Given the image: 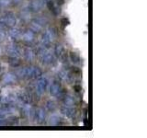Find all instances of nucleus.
<instances>
[{"label":"nucleus","mask_w":147,"mask_h":138,"mask_svg":"<svg viewBox=\"0 0 147 138\" xmlns=\"http://www.w3.org/2000/svg\"><path fill=\"white\" fill-rule=\"evenodd\" d=\"M45 2L42 0H32L29 5V10L30 12H38L43 7Z\"/></svg>","instance_id":"nucleus-7"},{"label":"nucleus","mask_w":147,"mask_h":138,"mask_svg":"<svg viewBox=\"0 0 147 138\" xmlns=\"http://www.w3.org/2000/svg\"><path fill=\"white\" fill-rule=\"evenodd\" d=\"M11 4V0H0V7H7Z\"/></svg>","instance_id":"nucleus-24"},{"label":"nucleus","mask_w":147,"mask_h":138,"mask_svg":"<svg viewBox=\"0 0 147 138\" xmlns=\"http://www.w3.org/2000/svg\"><path fill=\"white\" fill-rule=\"evenodd\" d=\"M7 26L6 25V23L4 22V20H2V18H0V30H6Z\"/></svg>","instance_id":"nucleus-25"},{"label":"nucleus","mask_w":147,"mask_h":138,"mask_svg":"<svg viewBox=\"0 0 147 138\" xmlns=\"http://www.w3.org/2000/svg\"><path fill=\"white\" fill-rule=\"evenodd\" d=\"M46 20L43 18H37L35 20H33L30 23V30L35 33V32H38L40 30H42L43 26L45 25Z\"/></svg>","instance_id":"nucleus-5"},{"label":"nucleus","mask_w":147,"mask_h":138,"mask_svg":"<svg viewBox=\"0 0 147 138\" xmlns=\"http://www.w3.org/2000/svg\"><path fill=\"white\" fill-rule=\"evenodd\" d=\"M5 124H6V122H5L3 120H0V126H1V125H5Z\"/></svg>","instance_id":"nucleus-27"},{"label":"nucleus","mask_w":147,"mask_h":138,"mask_svg":"<svg viewBox=\"0 0 147 138\" xmlns=\"http://www.w3.org/2000/svg\"><path fill=\"white\" fill-rule=\"evenodd\" d=\"M70 58H71V61L73 63H75V64H78L80 61V57H79V55L76 54V53H71L70 54Z\"/></svg>","instance_id":"nucleus-21"},{"label":"nucleus","mask_w":147,"mask_h":138,"mask_svg":"<svg viewBox=\"0 0 147 138\" xmlns=\"http://www.w3.org/2000/svg\"><path fill=\"white\" fill-rule=\"evenodd\" d=\"M9 64H10L12 66L17 67L18 64H20V59H18V57H10V61H9Z\"/></svg>","instance_id":"nucleus-22"},{"label":"nucleus","mask_w":147,"mask_h":138,"mask_svg":"<svg viewBox=\"0 0 147 138\" xmlns=\"http://www.w3.org/2000/svg\"><path fill=\"white\" fill-rule=\"evenodd\" d=\"M22 112H23V114H24L26 117L32 118V117H34L35 110H34V109L32 108L29 103H27V104H24V105L22 106Z\"/></svg>","instance_id":"nucleus-11"},{"label":"nucleus","mask_w":147,"mask_h":138,"mask_svg":"<svg viewBox=\"0 0 147 138\" xmlns=\"http://www.w3.org/2000/svg\"><path fill=\"white\" fill-rule=\"evenodd\" d=\"M60 121H61V119H60L59 116H57V115H53L49 120V124L52 126H56L60 123Z\"/></svg>","instance_id":"nucleus-19"},{"label":"nucleus","mask_w":147,"mask_h":138,"mask_svg":"<svg viewBox=\"0 0 147 138\" xmlns=\"http://www.w3.org/2000/svg\"><path fill=\"white\" fill-rule=\"evenodd\" d=\"M41 70L39 67L36 66H28L25 68L20 69L18 72L17 76L23 78H27V79H37L40 76H41Z\"/></svg>","instance_id":"nucleus-1"},{"label":"nucleus","mask_w":147,"mask_h":138,"mask_svg":"<svg viewBox=\"0 0 147 138\" xmlns=\"http://www.w3.org/2000/svg\"><path fill=\"white\" fill-rule=\"evenodd\" d=\"M5 37H6V32H5V30H0V43H2L5 40Z\"/></svg>","instance_id":"nucleus-26"},{"label":"nucleus","mask_w":147,"mask_h":138,"mask_svg":"<svg viewBox=\"0 0 147 138\" xmlns=\"http://www.w3.org/2000/svg\"><path fill=\"white\" fill-rule=\"evenodd\" d=\"M49 85V80L45 76H40L36 83V92L39 95H41L46 91Z\"/></svg>","instance_id":"nucleus-3"},{"label":"nucleus","mask_w":147,"mask_h":138,"mask_svg":"<svg viewBox=\"0 0 147 138\" xmlns=\"http://www.w3.org/2000/svg\"><path fill=\"white\" fill-rule=\"evenodd\" d=\"M17 77H18L17 74H15V73H7V74H6V75L4 76L3 82L5 83V84H7V85L13 84V83L17 80Z\"/></svg>","instance_id":"nucleus-12"},{"label":"nucleus","mask_w":147,"mask_h":138,"mask_svg":"<svg viewBox=\"0 0 147 138\" xmlns=\"http://www.w3.org/2000/svg\"><path fill=\"white\" fill-rule=\"evenodd\" d=\"M23 55H24V58L27 60V61L30 62V61H32V60L35 58V52H34L33 49L27 48V49H25Z\"/></svg>","instance_id":"nucleus-16"},{"label":"nucleus","mask_w":147,"mask_h":138,"mask_svg":"<svg viewBox=\"0 0 147 138\" xmlns=\"http://www.w3.org/2000/svg\"><path fill=\"white\" fill-rule=\"evenodd\" d=\"M61 112L64 115V116L70 118V117H73L74 115H75L76 110H75V109H74V107H70V106L64 105L61 109Z\"/></svg>","instance_id":"nucleus-13"},{"label":"nucleus","mask_w":147,"mask_h":138,"mask_svg":"<svg viewBox=\"0 0 147 138\" xmlns=\"http://www.w3.org/2000/svg\"><path fill=\"white\" fill-rule=\"evenodd\" d=\"M61 91H62V87L58 81L53 82L52 85L50 86V94L53 97L58 96L60 93H61Z\"/></svg>","instance_id":"nucleus-8"},{"label":"nucleus","mask_w":147,"mask_h":138,"mask_svg":"<svg viewBox=\"0 0 147 138\" xmlns=\"http://www.w3.org/2000/svg\"><path fill=\"white\" fill-rule=\"evenodd\" d=\"M58 75H59L60 78H62L63 80H67V79H69V77H70L69 73H67L66 71H61Z\"/></svg>","instance_id":"nucleus-23"},{"label":"nucleus","mask_w":147,"mask_h":138,"mask_svg":"<svg viewBox=\"0 0 147 138\" xmlns=\"http://www.w3.org/2000/svg\"><path fill=\"white\" fill-rule=\"evenodd\" d=\"M39 58L40 60V62L44 64H50L53 62L54 60V54L51 52V51L45 47V46H42L40 51H39Z\"/></svg>","instance_id":"nucleus-2"},{"label":"nucleus","mask_w":147,"mask_h":138,"mask_svg":"<svg viewBox=\"0 0 147 138\" xmlns=\"http://www.w3.org/2000/svg\"><path fill=\"white\" fill-rule=\"evenodd\" d=\"M34 37H35V33L31 30H26L22 35L23 41H26V43H31V41H33Z\"/></svg>","instance_id":"nucleus-15"},{"label":"nucleus","mask_w":147,"mask_h":138,"mask_svg":"<svg viewBox=\"0 0 147 138\" xmlns=\"http://www.w3.org/2000/svg\"><path fill=\"white\" fill-rule=\"evenodd\" d=\"M55 38V32L53 29H48L44 31V33L41 36V44L42 46H45L47 47L48 45H50V43L53 41V39Z\"/></svg>","instance_id":"nucleus-4"},{"label":"nucleus","mask_w":147,"mask_h":138,"mask_svg":"<svg viewBox=\"0 0 147 138\" xmlns=\"http://www.w3.org/2000/svg\"><path fill=\"white\" fill-rule=\"evenodd\" d=\"M63 53V47L61 43H57L56 45L54 46V50H53V54L55 56L60 57L62 56V54Z\"/></svg>","instance_id":"nucleus-18"},{"label":"nucleus","mask_w":147,"mask_h":138,"mask_svg":"<svg viewBox=\"0 0 147 138\" xmlns=\"http://www.w3.org/2000/svg\"><path fill=\"white\" fill-rule=\"evenodd\" d=\"M21 35V31L18 28L16 27H11V29L8 31V36L10 37L12 40H17L20 37Z\"/></svg>","instance_id":"nucleus-14"},{"label":"nucleus","mask_w":147,"mask_h":138,"mask_svg":"<svg viewBox=\"0 0 147 138\" xmlns=\"http://www.w3.org/2000/svg\"><path fill=\"white\" fill-rule=\"evenodd\" d=\"M63 103L65 106H70V107H74V105L76 104V100L75 98L72 95H67L64 97L63 99Z\"/></svg>","instance_id":"nucleus-17"},{"label":"nucleus","mask_w":147,"mask_h":138,"mask_svg":"<svg viewBox=\"0 0 147 138\" xmlns=\"http://www.w3.org/2000/svg\"><path fill=\"white\" fill-rule=\"evenodd\" d=\"M7 53L9 55V57H20V49L18 45L12 44L9 45L7 50Z\"/></svg>","instance_id":"nucleus-9"},{"label":"nucleus","mask_w":147,"mask_h":138,"mask_svg":"<svg viewBox=\"0 0 147 138\" xmlns=\"http://www.w3.org/2000/svg\"><path fill=\"white\" fill-rule=\"evenodd\" d=\"M2 20H4L5 23H6V25L7 27H14L17 23L16 16L11 12H8V13L5 14V15L2 17Z\"/></svg>","instance_id":"nucleus-6"},{"label":"nucleus","mask_w":147,"mask_h":138,"mask_svg":"<svg viewBox=\"0 0 147 138\" xmlns=\"http://www.w3.org/2000/svg\"><path fill=\"white\" fill-rule=\"evenodd\" d=\"M34 117L36 119V121L38 122L39 123L44 122L45 119H46V112H45L44 109L40 108L38 110H36L35 112H34Z\"/></svg>","instance_id":"nucleus-10"},{"label":"nucleus","mask_w":147,"mask_h":138,"mask_svg":"<svg viewBox=\"0 0 147 138\" xmlns=\"http://www.w3.org/2000/svg\"><path fill=\"white\" fill-rule=\"evenodd\" d=\"M46 108H47L48 110L50 112H53V110L56 109V104L53 100H49L47 101V103H46Z\"/></svg>","instance_id":"nucleus-20"}]
</instances>
